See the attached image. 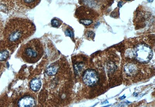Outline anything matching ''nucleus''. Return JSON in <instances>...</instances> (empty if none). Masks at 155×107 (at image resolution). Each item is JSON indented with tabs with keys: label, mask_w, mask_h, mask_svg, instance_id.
I'll list each match as a JSON object with an SVG mask.
<instances>
[{
	"label": "nucleus",
	"mask_w": 155,
	"mask_h": 107,
	"mask_svg": "<svg viewBox=\"0 0 155 107\" xmlns=\"http://www.w3.org/2000/svg\"><path fill=\"white\" fill-rule=\"evenodd\" d=\"M42 43L37 39L31 40L21 48V57L24 62L30 63L37 62L43 55Z\"/></svg>",
	"instance_id": "obj_2"
},
{
	"label": "nucleus",
	"mask_w": 155,
	"mask_h": 107,
	"mask_svg": "<svg viewBox=\"0 0 155 107\" xmlns=\"http://www.w3.org/2000/svg\"><path fill=\"white\" fill-rule=\"evenodd\" d=\"M57 68L54 66H50L46 70L47 73L49 75H53L56 74L57 72Z\"/></svg>",
	"instance_id": "obj_8"
},
{
	"label": "nucleus",
	"mask_w": 155,
	"mask_h": 107,
	"mask_svg": "<svg viewBox=\"0 0 155 107\" xmlns=\"http://www.w3.org/2000/svg\"><path fill=\"white\" fill-rule=\"evenodd\" d=\"M95 36V34L92 31H89V32H87V36L88 37L92 38L93 39Z\"/></svg>",
	"instance_id": "obj_15"
},
{
	"label": "nucleus",
	"mask_w": 155,
	"mask_h": 107,
	"mask_svg": "<svg viewBox=\"0 0 155 107\" xmlns=\"http://www.w3.org/2000/svg\"><path fill=\"white\" fill-rule=\"evenodd\" d=\"M41 0H4L10 9L24 11L32 9L38 5Z\"/></svg>",
	"instance_id": "obj_3"
},
{
	"label": "nucleus",
	"mask_w": 155,
	"mask_h": 107,
	"mask_svg": "<svg viewBox=\"0 0 155 107\" xmlns=\"http://www.w3.org/2000/svg\"><path fill=\"white\" fill-rule=\"evenodd\" d=\"M65 34L67 36L72 38L74 36V33L70 29H66L65 32Z\"/></svg>",
	"instance_id": "obj_14"
},
{
	"label": "nucleus",
	"mask_w": 155,
	"mask_h": 107,
	"mask_svg": "<svg viewBox=\"0 0 155 107\" xmlns=\"http://www.w3.org/2000/svg\"><path fill=\"white\" fill-rule=\"evenodd\" d=\"M82 79L84 83L89 86L95 85L99 80V75L95 70L89 69L83 72Z\"/></svg>",
	"instance_id": "obj_5"
},
{
	"label": "nucleus",
	"mask_w": 155,
	"mask_h": 107,
	"mask_svg": "<svg viewBox=\"0 0 155 107\" xmlns=\"http://www.w3.org/2000/svg\"><path fill=\"white\" fill-rule=\"evenodd\" d=\"M125 71L128 74H131L135 72V68L134 66L128 65L126 66L125 68Z\"/></svg>",
	"instance_id": "obj_10"
},
{
	"label": "nucleus",
	"mask_w": 155,
	"mask_h": 107,
	"mask_svg": "<svg viewBox=\"0 0 155 107\" xmlns=\"http://www.w3.org/2000/svg\"><path fill=\"white\" fill-rule=\"evenodd\" d=\"M126 96L125 95H124L123 96L121 97V98H120V100H123V99H124L125 98Z\"/></svg>",
	"instance_id": "obj_17"
},
{
	"label": "nucleus",
	"mask_w": 155,
	"mask_h": 107,
	"mask_svg": "<svg viewBox=\"0 0 155 107\" xmlns=\"http://www.w3.org/2000/svg\"><path fill=\"white\" fill-rule=\"evenodd\" d=\"M18 104L19 107H35L36 103L33 97L31 96H25L20 99Z\"/></svg>",
	"instance_id": "obj_6"
},
{
	"label": "nucleus",
	"mask_w": 155,
	"mask_h": 107,
	"mask_svg": "<svg viewBox=\"0 0 155 107\" xmlns=\"http://www.w3.org/2000/svg\"><path fill=\"white\" fill-rule=\"evenodd\" d=\"M61 22L59 20L53 19L51 21V24L52 26L54 28H58L61 26Z\"/></svg>",
	"instance_id": "obj_12"
},
{
	"label": "nucleus",
	"mask_w": 155,
	"mask_h": 107,
	"mask_svg": "<svg viewBox=\"0 0 155 107\" xmlns=\"http://www.w3.org/2000/svg\"><path fill=\"white\" fill-rule=\"evenodd\" d=\"M133 95L135 97H137V96L138 94H137V93H134Z\"/></svg>",
	"instance_id": "obj_19"
},
{
	"label": "nucleus",
	"mask_w": 155,
	"mask_h": 107,
	"mask_svg": "<svg viewBox=\"0 0 155 107\" xmlns=\"http://www.w3.org/2000/svg\"><path fill=\"white\" fill-rule=\"evenodd\" d=\"M42 82L40 79L35 78L32 80L30 83L31 90L35 92H37L41 89Z\"/></svg>",
	"instance_id": "obj_7"
},
{
	"label": "nucleus",
	"mask_w": 155,
	"mask_h": 107,
	"mask_svg": "<svg viewBox=\"0 0 155 107\" xmlns=\"http://www.w3.org/2000/svg\"><path fill=\"white\" fill-rule=\"evenodd\" d=\"M80 23L85 26H89L93 23L91 20H81L80 21Z\"/></svg>",
	"instance_id": "obj_13"
},
{
	"label": "nucleus",
	"mask_w": 155,
	"mask_h": 107,
	"mask_svg": "<svg viewBox=\"0 0 155 107\" xmlns=\"http://www.w3.org/2000/svg\"><path fill=\"white\" fill-rule=\"evenodd\" d=\"M9 53L7 50L0 51V61H4L8 58Z\"/></svg>",
	"instance_id": "obj_9"
},
{
	"label": "nucleus",
	"mask_w": 155,
	"mask_h": 107,
	"mask_svg": "<svg viewBox=\"0 0 155 107\" xmlns=\"http://www.w3.org/2000/svg\"><path fill=\"white\" fill-rule=\"evenodd\" d=\"M83 64L82 63H78L74 65V69L76 73H79L83 69Z\"/></svg>",
	"instance_id": "obj_11"
},
{
	"label": "nucleus",
	"mask_w": 155,
	"mask_h": 107,
	"mask_svg": "<svg viewBox=\"0 0 155 107\" xmlns=\"http://www.w3.org/2000/svg\"><path fill=\"white\" fill-rule=\"evenodd\" d=\"M123 2L122 1H120L118 2V7L121 8L122 7L123 4Z\"/></svg>",
	"instance_id": "obj_16"
},
{
	"label": "nucleus",
	"mask_w": 155,
	"mask_h": 107,
	"mask_svg": "<svg viewBox=\"0 0 155 107\" xmlns=\"http://www.w3.org/2000/svg\"><path fill=\"white\" fill-rule=\"evenodd\" d=\"M35 27L29 20L14 17L9 21L5 30V38L11 43L22 42L32 35Z\"/></svg>",
	"instance_id": "obj_1"
},
{
	"label": "nucleus",
	"mask_w": 155,
	"mask_h": 107,
	"mask_svg": "<svg viewBox=\"0 0 155 107\" xmlns=\"http://www.w3.org/2000/svg\"><path fill=\"white\" fill-rule=\"evenodd\" d=\"M134 57L140 63H147L152 59L153 53L152 50L148 44L140 43L133 50Z\"/></svg>",
	"instance_id": "obj_4"
},
{
	"label": "nucleus",
	"mask_w": 155,
	"mask_h": 107,
	"mask_svg": "<svg viewBox=\"0 0 155 107\" xmlns=\"http://www.w3.org/2000/svg\"><path fill=\"white\" fill-rule=\"evenodd\" d=\"M99 24H100V23H99H99H97V24H95V28L99 26Z\"/></svg>",
	"instance_id": "obj_18"
},
{
	"label": "nucleus",
	"mask_w": 155,
	"mask_h": 107,
	"mask_svg": "<svg viewBox=\"0 0 155 107\" xmlns=\"http://www.w3.org/2000/svg\"><path fill=\"white\" fill-rule=\"evenodd\" d=\"M126 1H130L131 0H126Z\"/></svg>",
	"instance_id": "obj_20"
}]
</instances>
